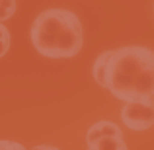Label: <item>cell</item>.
<instances>
[{"label": "cell", "instance_id": "5", "mask_svg": "<svg viewBox=\"0 0 154 150\" xmlns=\"http://www.w3.org/2000/svg\"><path fill=\"white\" fill-rule=\"evenodd\" d=\"M109 53L111 51L102 53V55L94 60V66H92V76H94V80L100 86H103V72H105V63H107V59H109Z\"/></svg>", "mask_w": 154, "mask_h": 150}, {"label": "cell", "instance_id": "3", "mask_svg": "<svg viewBox=\"0 0 154 150\" xmlns=\"http://www.w3.org/2000/svg\"><path fill=\"white\" fill-rule=\"evenodd\" d=\"M121 121L131 131H146L154 125V98L125 101L121 107Z\"/></svg>", "mask_w": 154, "mask_h": 150}, {"label": "cell", "instance_id": "2", "mask_svg": "<svg viewBox=\"0 0 154 150\" xmlns=\"http://www.w3.org/2000/svg\"><path fill=\"white\" fill-rule=\"evenodd\" d=\"M31 43L47 59H72L82 49V23L78 16L64 8H49L35 18Z\"/></svg>", "mask_w": 154, "mask_h": 150}, {"label": "cell", "instance_id": "9", "mask_svg": "<svg viewBox=\"0 0 154 150\" xmlns=\"http://www.w3.org/2000/svg\"><path fill=\"white\" fill-rule=\"evenodd\" d=\"M88 150H96V148H92V146H88ZM121 150H129V148H121Z\"/></svg>", "mask_w": 154, "mask_h": 150}, {"label": "cell", "instance_id": "1", "mask_svg": "<svg viewBox=\"0 0 154 150\" xmlns=\"http://www.w3.org/2000/svg\"><path fill=\"white\" fill-rule=\"evenodd\" d=\"M103 88L121 101L154 98V51L143 45L113 49L105 63Z\"/></svg>", "mask_w": 154, "mask_h": 150}, {"label": "cell", "instance_id": "6", "mask_svg": "<svg viewBox=\"0 0 154 150\" xmlns=\"http://www.w3.org/2000/svg\"><path fill=\"white\" fill-rule=\"evenodd\" d=\"M16 12V0H0V23L10 20Z\"/></svg>", "mask_w": 154, "mask_h": 150}, {"label": "cell", "instance_id": "7", "mask_svg": "<svg viewBox=\"0 0 154 150\" xmlns=\"http://www.w3.org/2000/svg\"><path fill=\"white\" fill-rule=\"evenodd\" d=\"M0 150H27V148L16 140H0Z\"/></svg>", "mask_w": 154, "mask_h": 150}, {"label": "cell", "instance_id": "4", "mask_svg": "<svg viewBox=\"0 0 154 150\" xmlns=\"http://www.w3.org/2000/svg\"><path fill=\"white\" fill-rule=\"evenodd\" d=\"M105 136H113V139H123V131L119 125H115L113 121H98L94 123L86 133V144L94 142L98 139H105Z\"/></svg>", "mask_w": 154, "mask_h": 150}, {"label": "cell", "instance_id": "8", "mask_svg": "<svg viewBox=\"0 0 154 150\" xmlns=\"http://www.w3.org/2000/svg\"><path fill=\"white\" fill-rule=\"evenodd\" d=\"M31 150H59L57 146H51V144H39V146H33Z\"/></svg>", "mask_w": 154, "mask_h": 150}]
</instances>
